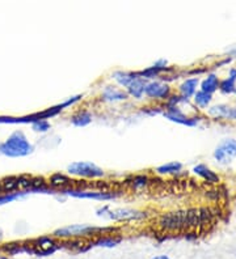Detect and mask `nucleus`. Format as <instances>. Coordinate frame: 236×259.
Instances as JSON below:
<instances>
[{
    "mask_svg": "<svg viewBox=\"0 0 236 259\" xmlns=\"http://www.w3.org/2000/svg\"><path fill=\"white\" fill-rule=\"evenodd\" d=\"M161 114H163L165 119L175 122V123L183 124V126L195 127L199 122V118L185 115L184 111L179 106H164V110Z\"/></svg>",
    "mask_w": 236,
    "mask_h": 259,
    "instance_id": "1a4fd4ad",
    "label": "nucleus"
},
{
    "mask_svg": "<svg viewBox=\"0 0 236 259\" xmlns=\"http://www.w3.org/2000/svg\"><path fill=\"white\" fill-rule=\"evenodd\" d=\"M35 152L33 143L22 131L17 130L11 134L3 143H0V155L10 158L26 157Z\"/></svg>",
    "mask_w": 236,
    "mask_h": 259,
    "instance_id": "f257e3e1",
    "label": "nucleus"
},
{
    "mask_svg": "<svg viewBox=\"0 0 236 259\" xmlns=\"http://www.w3.org/2000/svg\"><path fill=\"white\" fill-rule=\"evenodd\" d=\"M213 156L218 164L230 165L236 158V139L228 138L222 140L215 148Z\"/></svg>",
    "mask_w": 236,
    "mask_h": 259,
    "instance_id": "0eeeda50",
    "label": "nucleus"
},
{
    "mask_svg": "<svg viewBox=\"0 0 236 259\" xmlns=\"http://www.w3.org/2000/svg\"><path fill=\"white\" fill-rule=\"evenodd\" d=\"M67 174L83 180H100L105 177V170L92 161H74L67 166Z\"/></svg>",
    "mask_w": 236,
    "mask_h": 259,
    "instance_id": "39448f33",
    "label": "nucleus"
},
{
    "mask_svg": "<svg viewBox=\"0 0 236 259\" xmlns=\"http://www.w3.org/2000/svg\"><path fill=\"white\" fill-rule=\"evenodd\" d=\"M228 79L236 82V68H231V70L228 71Z\"/></svg>",
    "mask_w": 236,
    "mask_h": 259,
    "instance_id": "2f4dec72",
    "label": "nucleus"
},
{
    "mask_svg": "<svg viewBox=\"0 0 236 259\" xmlns=\"http://www.w3.org/2000/svg\"><path fill=\"white\" fill-rule=\"evenodd\" d=\"M3 193V189H2V182H0V194Z\"/></svg>",
    "mask_w": 236,
    "mask_h": 259,
    "instance_id": "f704fd0d",
    "label": "nucleus"
},
{
    "mask_svg": "<svg viewBox=\"0 0 236 259\" xmlns=\"http://www.w3.org/2000/svg\"><path fill=\"white\" fill-rule=\"evenodd\" d=\"M83 100V95H76V96H73V97L67 98L66 101L60 102V105L63 106V109H67V108H71V106H74L75 104H78L79 101H82Z\"/></svg>",
    "mask_w": 236,
    "mask_h": 259,
    "instance_id": "7c9ffc66",
    "label": "nucleus"
},
{
    "mask_svg": "<svg viewBox=\"0 0 236 259\" xmlns=\"http://www.w3.org/2000/svg\"><path fill=\"white\" fill-rule=\"evenodd\" d=\"M235 93H236V89H235Z\"/></svg>",
    "mask_w": 236,
    "mask_h": 259,
    "instance_id": "c9c22d12",
    "label": "nucleus"
},
{
    "mask_svg": "<svg viewBox=\"0 0 236 259\" xmlns=\"http://www.w3.org/2000/svg\"><path fill=\"white\" fill-rule=\"evenodd\" d=\"M118 231L116 227H96V225L73 224L67 225L53 232L54 238L60 240H74V238H85L92 236H103V234H113Z\"/></svg>",
    "mask_w": 236,
    "mask_h": 259,
    "instance_id": "f03ea898",
    "label": "nucleus"
},
{
    "mask_svg": "<svg viewBox=\"0 0 236 259\" xmlns=\"http://www.w3.org/2000/svg\"><path fill=\"white\" fill-rule=\"evenodd\" d=\"M199 85V79L198 77H190V79H186L181 82V85L179 87L180 96L183 98H192L193 96L197 92V88Z\"/></svg>",
    "mask_w": 236,
    "mask_h": 259,
    "instance_id": "f3484780",
    "label": "nucleus"
},
{
    "mask_svg": "<svg viewBox=\"0 0 236 259\" xmlns=\"http://www.w3.org/2000/svg\"><path fill=\"white\" fill-rule=\"evenodd\" d=\"M218 89H219L222 93H224V95H231V93L235 92L236 82L227 77V79L219 81V88Z\"/></svg>",
    "mask_w": 236,
    "mask_h": 259,
    "instance_id": "c85d7f7f",
    "label": "nucleus"
},
{
    "mask_svg": "<svg viewBox=\"0 0 236 259\" xmlns=\"http://www.w3.org/2000/svg\"><path fill=\"white\" fill-rule=\"evenodd\" d=\"M129 95L125 89L118 85H107L103 88L100 95V100L108 104H116V102H123L129 100Z\"/></svg>",
    "mask_w": 236,
    "mask_h": 259,
    "instance_id": "9b49d317",
    "label": "nucleus"
},
{
    "mask_svg": "<svg viewBox=\"0 0 236 259\" xmlns=\"http://www.w3.org/2000/svg\"><path fill=\"white\" fill-rule=\"evenodd\" d=\"M138 77L137 71H116L112 75V79L117 82V85L126 89L134 80Z\"/></svg>",
    "mask_w": 236,
    "mask_h": 259,
    "instance_id": "dca6fc26",
    "label": "nucleus"
},
{
    "mask_svg": "<svg viewBox=\"0 0 236 259\" xmlns=\"http://www.w3.org/2000/svg\"><path fill=\"white\" fill-rule=\"evenodd\" d=\"M47 185L50 186V189H53L54 191H63V190L70 189V187H75V180H73L71 176L66 173H60V171H57V173H53L50 177L47 178Z\"/></svg>",
    "mask_w": 236,
    "mask_h": 259,
    "instance_id": "ddd939ff",
    "label": "nucleus"
},
{
    "mask_svg": "<svg viewBox=\"0 0 236 259\" xmlns=\"http://www.w3.org/2000/svg\"><path fill=\"white\" fill-rule=\"evenodd\" d=\"M183 170V164L179 161H171L160 165V166L155 167V173L159 176H173V174H179Z\"/></svg>",
    "mask_w": 236,
    "mask_h": 259,
    "instance_id": "aec40b11",
    "label": "nucleus"
},
{
    "mask_svg": "<svg viewBox=\"0 0 236 259\" xmlns=\"http://www.w3.org/2000/svg\"><path fill=\"white\" fill-rule=\"evenodd\" d=\"M172 95L170 84L160 79L148 80L145 88V96L154 101H165Z\"/></svg>",
    "mask_w": 236,
    "mask_h": 259,
    "instance_id": "6e6552de",
    "label": "nucleus"
},
{
    "mask_svg": "<svg viewBox=\"0 0 236 259\" xmlns=\"http://www.w3.org/2000/svg\"><path fill=\"white\" fill-rule=\"evenodd\" d=\"M151 259H171L168 255H156V256H152Z\"/></svg>",
    "mask_w": 236,
    "mask_h": 259,
    "instance_id": "473e14b6",
    "label": "nucleus"
},
{
    "mask_svg": "<svg viewBox=\"0 0 236 259\" xmlns=\"http://www.w3.org/2000/svg\"><path fill=\"white\" fill-rule=\"evenodd\" d=\"M193 173L195 176L201 177L202 180H205L208 184H218L220 181L219 176H218L215 171H213L209 166H206L205 164H198L193 167Z\"/></svg>",
    "mask_w": 236,
    "mask_h": 259,
    "instance_id": "a211bd4d",
    "label": "nucleus"
},
{
    "mask_svg": "<svg viewBox=\"0 0 236 259\" xmlns=\"http://www.w3.org/2000/svg\"><path fill=\"white\" fill-rule=\"evenodd\" d=\"M96 215L98 218L107 219V220H113V222H142L148 218V213L146 211H141V209L136 208H114L112 209L109 205H103L100 208L96 209Z\"/></svg>",
    "mask_w": 236,
    "mask_h": 259,
    "instance_id": "7ed1b4c3",
    "label": "nucleus"
},
{
    "mask_svg": "<svg viewBox=\"0 0 236 259\" xmlns=\"http://www.w3.org/2000/svg\"><path fill=\"white\" fill-rule=\"evenodd\" d=\"M147 81L148 80L143 79V77H141V76L138 75V77H137L125 91L127 92L129 97L134 98V100H142V98L145 97V88Z\"/></svg>",
    "mask_w": 236,
    "mask_h": 259,
    "instance_id": "2eb2a0df",
    "label": "nucleus"
},
{
    "mask_svg": "<svg viewBox=\"0 0 236 259\" xmlns=\"http://www.w3.org/2000/svg\"><path fill=\"white\" fill-rule=\"evenodd\" d=\"M2 182V189H3V193H16V191H20L19 190V178L17 176H8V177H4L3 180H0Z\"/></svg>",
    "mask_w": 236,
    "mask_h": 259,
    "instance_id": "4be33fe9",
    "label": "nucleus"
},
{
    "mask_svg": "<svg viewBox=\"0 0 236 259\" xmlns=\"http://www.w3.org/2000/svg\"><path fill=\"white\" fill-rule=\"evenodd\" d=\"M31 246H33V251L37 255H50L54 251H57L59 249V245L55 242L54 237H50V236H44V237H40L31 242Z\"/></svg>",
    "mask_w": 236,
    "mask_h": 259,
    "instance_id": "f8f14e48",
    "label": "nucleus"
},
{
    "mask_svg": "<svg viewBox=\"0 0 236 259\" xmlns=\"http://www.w3.org/2000/svg\"><path fill=\"white\" fill-rule=\"evenodd\" d=\"M172 71L173 68L170 66L168 60L157 59L152 66L147 67V68H145V70L137 71V72H138V75L141 76V77H143V79L154 80V79H160L164 73H165V75H170Z\"/></svg>",
    "mask_w": 236,
    "mask_h": 259,
    "instance_id": "9d476101",
    "label": "nucleus"
},
{
    "mask_svg": "<svg viewBox=\"0 0 236 259\" xmlns=\"http://www.w3.org/2000/svg\"><path fill=\"white\" fill-rule=\"evenodd\" d=\"M64 110L63 106L60 104L55 105V106H51V108H47L42 111H38L37 115L38 118H42V119H50L53 117H57L58 114H60L62 111Z\"/></svg>",
    "mask_w": 236,
    "mask_h": 259,
    "instance_id": "a878e982",
    "label": "nucleus"
},
{
    "mask_svg": "<svg viewBox=\"0 0 236 259\" xmlns=\"http://www.w3.org/2000/svg\"><path fill=\"white\" fill-rule=\"evenodd\" d=\"M218 88H219V79L215 73H209L208 77L201 82V91L210 95L218 91Z\"/></svg>",
    "mask_w": 236,
    "mask_h": 259,
    "instance_id": "412c9836",
    "label": "nucleus"
},
{
    "mask_svg": "<svg viewBox=\"0 0 236 259\" xmlns=\"http://www.w3.org/2000/svg\"><path fill=\"white\" fill-rule=\"evenodd\" d=\"M30 126H31V130H33L35 133H40V134H46L51 130V123L49 122V119H42V118L35 120Z\"/></svg>",
    "mask_w": 236,
    "mask_h": 259,
    "instance_id": "bb28decb",
    "label": "nucleus"
},
{
    "mask_svg": "<svg viewBox=\"0 0 236 259\" xmlns=\"http://www.w3.org/2000/svg\"><path fill=\"white\" fill-rule=\"evenodd\" d=\"M25 191H16V193H2L0 194V205L8 204V203H12L15 200L20 199L22 196H25Z\"/></svg>",
    "mask_w": 236,
    "mask_h": 259,
    "instance_id": "cd10ccee",
    "label": "nucleus"
},
{
    "mask_svg": "<svg viewBox=\"0 0 236 259\" xmlns=\"http://www.w3.org/2000/svg\"><path fill=\"white\" fill-rule=\"evenodd\" d=\"M193 97H194V104L199 109H209L211 101H213V95L204 92V91H197Z\"/></svg>",
    "mask_w": 236,
    "mask_h": 259,
    "instance_id": "b1692460",
    "label": "nucleus"
},
{
    "mask_svg": "<svg viewBox=\"0 0 236 259\" xmlns=\"http://www.w3.org/2000/svg\"><path fill=\"white\" fill-rule=\"evenodd\" d=\"M209 117L214 118V119H230L236 120V108H231L228 105L220 104L211 106L208 110Z\"/></svg>",
    "mask_w": 236,
    "mask_h": 259,
    "instance_id": "4468645a",
    "label": "nucleus"
},
{
    "mask_svg": "<svg viewBox=\"0 0 236 259\" xmlns=\"http://www.w3.org/2000/svg\"><path fill=\"white\" fill-rule=\"evenodd\" d=\"M148 185H150V177L147 174H137L130 182V186L134 191H142V190L147 189Z\"/></svg>",
    "mask_w": 236,
    "mask_h": 259,
    "instance_id": "5701e85b",
    "label": "nucleus"
},
{
    "mask_svg": "<svg viewBox=\"0 0 236 259\" xmlns=\"http://www.w3.org/2000/svg\"><path fill=\"white\" fill-rule=\"evenodd\" d=\"M92 120H93V114L85 109H80L70 117V122L75 127H87L92 123Z\"/></svg>",
    "mask_w": 236,
    "mask_h": 259,
    "instance_id": "6ab92c4d",
    "label": "nucleus"
},
{
    "mask_svg": "<svg viewBox=\"0 0 236 259\" xmlns=\"http://www.w3.org/2000/svg\"><path fill=\"white\" fill-rule=\"evenodd\" d=\"M159 227L163 231L168 232H177L186 229V228H189L188 211L186 209H180V211L163 213L159 219Z\"/></svg>",
    "mask_w": 236,
    "mask_h": 259,
    "instance_id": "423d86ee",
    "label": "nucleus"
},
{
    "mask_svg": "<svg viewBox=\"0 0 236 259\" xmlns=\"http://www.w3.org/2000/svg\"><path fill=\"white\" fill-rule=\"evenodd\" d=\"M58 194L76 198V199H88L96 200V202H109V200H114L118 196V193L109 191V190H85L78 186L70 187V189L59 191Z\"/></svg>",
    "mask_w": 236,
    "mask_h": 259,
    "instance_id": "20e7f679",
    "label": "nucleus"
},
{
    "mask_svg": "<svg viewBox=\"0 0 236 259\" xmlns=\"http://www.w3.org/2000/svg\"><path fill=\"white\" fill-rule=\"evenodd\" d=\"M19 178V190L20 191H25L26 194H29V190L31 187V176L28 174H21V176H17Z\"/></svg>",
    "mask_w": 236,
    "mask_h": 259,
    "instance_id": "c756f323",
    "label": "nucleus"
},
{
    "mask_svg": "<svg viewBox=\"0 0 236 259\" xmlns=\"http://www.w3.org/2000/svg\"><path fill=\"white\" fill-rule=\"evenodd\" d=\"M122 241L121 237L117 236H100L97 240L94 241V245L100 247H114Z\"/></svg>",
    "mask_w": 236,
    "mask_h": 259,
    "instance_id": "393cba45",
    "label": "nucleus"
},
{
    "mask_svg": "<svg viewBox=\"0 0 236 259\" xmlns=\"http://www.w3.org/2000/svg\"><path fill=\"white\" fill-rule=\"evenodd\" d=\"M0 259H10L7 255H0Z\"/></svg>",
    "mask_w": 236,
    "mask_h": 259,
    "instance_id": "72a5a7b5",
    "label": "nucleus"
}]
</instances>
